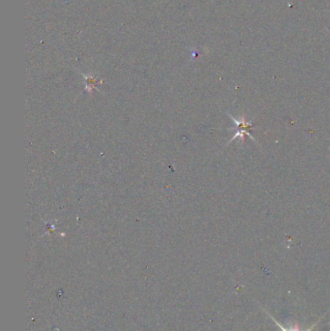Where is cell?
<instances>
[{"mask_svg": "<svg viewBox=\"0 0 330 331\" xmlns=\"http://www.w3.org/2000/svg\"><path fill=\"white\" fill-rule=\"evenodd\" d=\"M271 319H272V320L275 322V324H276V325H277V326H278V327H279V328L282 330V331H299L298 330H297V329H295V330H291V331H288V330H286L285 328H283V327H282V325H281V324H279V323H278L276 320H274V319H273V317H271ZM313 329H314V327H312L311 329H309V330H308L307 331H311L312 330H313Z\"/></svg>", "mask_w": 330, "mask_h": 331, "instance_id": "obj_1", "label": "cell"}]
</instances>
